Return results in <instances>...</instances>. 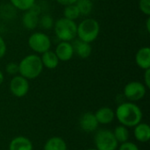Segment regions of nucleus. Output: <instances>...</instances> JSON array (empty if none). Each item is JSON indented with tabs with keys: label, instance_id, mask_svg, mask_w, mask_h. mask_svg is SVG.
<instances>
[{
	"label": "nucleus",
	"instance_id": "obj_1",
	"mask_svg": "<svg viewBox=\"0 0 150 150\" xmlns=\"http://www.w3.org/2000/svg\"><path fill=\"white\" fill-rule=\"evenodd\" d=\"M115 118L120 125L127 127H134L142 120L141 108L134 102H123L118 105L115 111Z\"/></svg>",
	"mask_w": 150,
	"mask_h": 150
},
{
	"label": "nucleus",
	"instance_id": "obj_2",
	"mask_svg": "<svg viewBox=\"0 0 150 150\" xmlns=\"http://www.w3.org/2000/svg\"><path fill=\"white\" fill-rule=\"evenodd\" d=\"M18 64V74L27 80L36 79L43 71L40 56L37 54H30L24 56Z\"/></svg>",
	"mask_w": 150,
	"mask_h": 150
},
{
	"label": "nucleus",
	"instance_id": "obj_3",
	"mask_svg": "<svg viewBox=\"0 0 150 150\" xmlns=\"http://www.w3.org/2000/svg\"><path fill=\"white\" fill-rule=\"evenodd\" d=\"M100 33V25L98 21L92 18H87L77 25L76 37L77 39L87 42H94Z\"/></svg>",
	"mask_w": 150,
	"mask_h": 150
},
{
	"label": "nucleus",
	"instance_id": "obj_4",
	"mask_svg": "<svg viewBox=\"0 0 150 150\" xmlns=\"http://www.w3.org/2000/svg\"><path fill=\"white\" fill-rule=\"evenodd\" d=\"M54 32L60 41H73L76 38L77 24L74 20L66 18H60L54 21Z\"/></svg>",
	"mask_w": 150,
	"mask_h": 150
},
{
	"label": "nucleus",
	"instance_id": "obj_5",
	"mask_svg": "<svg viewBox=\"0 0 150 150\" xmlns=\"http://www.w3.org/2000/svg\"><path fill=\"white\" fill-rule=\"evenodd\" d=\"M27 44L29 47L37 54H41L50 50L52 47L50 37L47 33L40 31L33 33L27 40Z\"/></svg>",
	"mask_w": 150,
	"mask_h": 150
},
{
	"label": "nucleus",
	"instance_id": "obj_6",
	"mask_svg": "<svg viewBox=\"0 0 150 150\" xmlns=\"http://www.w3.org/2000/svg\"><path fill=\"white\" fill-rule=\"evenodd\" d=\"M94 143L97 150H117L119 147L112 131L108 129L98 130L95 134Z\"/></svg>",
	"mask_w": 150,
	"mask_h": 150
},
{
	"label": "nucleus",
	"instance_id": "obj_7",
	"mask_svg": "<svg viewBox=\"0 0 150 150\" xmlns=\"http://www.w3.org/2000/svg\"><path fill=\"white\" fill-rule=\"evenodd\" d=\"M123 93L128 101L136 102L142 100L145 97L147 93V87L142 82L132 81L125 85Z\"/></svg>",
	"mask_w": 150,
	"mask_h": 150
},
{
	"label": "nucleus",
	"instance_id": "obj_8",
	"mask_svg": "<svg viewBox=\"0 0 150 150\" xmlns=\"http://www.w3.org/2000/svg\"><path fill=\"white\" fill-rule=\"evenodd\" d=\"M9 89L11 93L14 97L23 98L29 91V80H27L20 75H16L11 79L9 83Z\"/></svg>",
	"mask_w": 150,
	"mask_h": 150
},
{
	"label": "nucleus",
	"instance_id": "obj_9",
	"mask_svg": "<svg viewBox=\"0 0 150 150\" xmlns=\"http://www.w3.org/2000/svg\"><path fill=\"white\" fill-rule=\"evenodd\" d=\"M40 13V8L37 4H35L30 10L24 11V14L22 15L21 18L23 26L28 31H33L37 28V26L39 25Z\"/></svg>",
	"mask_w": 150,
	"mask_h": 150
},
{
	"label": "nucleus",
	"instance_id": "obj_10",
	"mask_svg": "<svg viewBox=\"0 0 150 150\" xmlns=\"http://www.w3.org/2000/svg\"><path fill=\"white\" fill-rule=\"evenodd\" d=\"M58 57L60 62H69L73 58L74 49L71 42L69 41H60L54 51Z\"/></svg>",
	"mask_w": 150,
	"mask_h": 150
},
{
	"label": "nucleus",
	"instance_id": "obj_11",
	"mask_svg": "<svg viewBox=\"0 0 150 150\" xmlns=\"http://www.w3.org/2000/svg\"><path fill=\"white\" fill-rule=\"evenodd\" d=\"M98 122L93 112H88L82 114L79 120V126L81 129L86 133H92L98 127Z\"/></svg>",
	"mask_w": 150,
	"mask_h": 150
},
{
	"label": "nucleus",
	"instance_id": "obj_12",
	"mask_svg": "<svg viewBox=\"0 0 150 150\" xmlns=\"http://www.w3.org/2000/svg\"><path fill=\"white\" fill-rule=\"evenodd\" d=\"M74 54H76L81 59H87L92 53V47L91 43L84 42L79 39H75L72 43Z\"/></svg>",
	"mask_w": 150,
	"mask_h": 150
},
{
	"label": "nucleus",
	"instance_id": "obj_13",
	"mask_svg": "<svg viewBox=\"0 0 150 150\" xmlns=\"http://www.w3.org/2000/svg\"><path fill=\"white\" fill-rule=\"evenodd\" d=\"M136 65L145 70L150 69V47L148 46L142 47L138 49L135 54Z\"/></svg>",
	"mask_w": 150,
	"mask_h": 150
},
{
	"label": "nucleus",
	"instance_id": "obj_14",
	"mask_svg": "<svg viewBox=\"0 0 150 150\" xmlns=\"http://www.w3.org/2000/svg\"><path fill=\"white\" fill-rule=\"evenodd\" d=\"M94 114L96 116L98 124H102V125L111 124L115 119V112L108 106H104L99 108Z\"/></svg>",
	"mask_w": 150,
	"mask_h": 150
},
{
	"label": "nucleus",
	"instance_id": "obj_15",
	"mask_svg": "<svg viewBox=\"0 0 150 150\" xmlns=\"http://www.w3.org/2000/svg\"><path fill=\"white\" fill-rule=\"evenodd\" d=\"M9 150H33V146L31 140L27 137L17 136L11 141Z\"/></svg>",
	"mask_w": 150,
	"mask_h": 150
},
{
	"label": "nucleus",
	"instance_id": "obj_16",
	"mask_svg": "<svg viewBox=\"0 0 150 150\" xmlns=\"http://www.w3.org/2000/svg\"><path fill=\"white\" fill-rule=\"evenodd\" d=\"M134 135L139 142H148L150 140V127L147 123L140 122L134 127Z\"/></svg>",
	"mask_w": 150,
	"mask_h": 150
},
{
	"label": "nucleus",
	"instance_id": "obj_17",
	"mask_svg": "<svg viewBox=\"0 0 150 150\" xmlns=\"http://www.w3.org/2000/svg\"><path fill=\"white\" fill-rule=\"evenodd\" d=\"M40 60L44 68L47 69H54L59 65V59L55 53L51 49L40 54Z\"/></svg>",
	"mask_w": 150,
	"mask_h": 150
},
{
	"label": "nucleus",
	"instance_id": "obj_18",
	"mask_svg": "<svg viewBox=\"0 0 150 150\" xmlns=\"http://www.w3.org/2000/svg\"><path fill=\"white\" fill-rule=\"evenodd\" d=\"M43 150H67V144L62 137L54 136L46 142Z\"/></svg>",
	"mask_w": 150,
	"mask_h": 150
},
{
	"label": "nucleus",
	"instance_id": "obj_19",
	"mask_svg": "<svg viewBox=\"0 0 150 150\" xmlns=\"http://www.w3.org/2000/svg\"><path fill=\"white\" fill-rule=\"evenodd\" d=\"M113 134H114V137L115 139L117 140L119 145L121 144V143H124V142H128L129 140V131H128V128L123 125H119L115 127L114 131L112 132Z\"/></svg>",
	"mask_w": 150,
	"mask_h": 150
},
{
	"label": "nucleus",
	"instance_id": "obj_20",
	"mask_svg": "<svg viewBox=\"0 0 150 150\" xmlns=\"http://www.w3.org/2000/svg\"><path fill=\"white\" fill-rule=\"evenodd\" d=\"M10 3L14 9L25 11L36 4V0H10Z\"/></svg>",
	"mask_w": 150,
	"mask_h": 150
},
{
	"label": "nucleus",
	"instance_id": "obj_21",
	"mask_svg": "<svg viewBox=\"0 0 150 150\" xmlns=\"http://www.w3.org/2000/svg\"><path fill=\"white\" fill-rule=\"evenodd\" d=\"M76 5L82 16H89L93 11V1L91 0H77Z\"/></svg>",
	"mask_w": 150,
	"mask_h": 150
},
{
	"label": "nucleus",
	"instance_id": "obj_22",
	"mask_svg": "<svg viewBox=\"0 0 150 150\" xmlns=\"http://www.w3.org/2000/svg\"><path fill=\"white\" fill-rule=\"evenodd\" d=\"M62 13H63V18H66L68 19L74 20V21L76 20L81 16L76 4L64 6Z\"/></svg>",
	"mask_w": 150,
	"mask_h": 150
},
{
	"label": "nucleus",
	"instance_id": "obj_23",
	"mask_svg": "<svg viewBox=\"0 0 150 150\" xmlns=\"http://www.w3.org/2000/svg\"><path fill=\"white\" fill-rule=\"evenodd\" d=\"M54 24V18L49 14H43L41 17H40L39 19V26L41 27V29L48 31L53 29Z\"/></svg>",
	"mask_w": 150,
	"mask_h": 150
},
{
	"label": "nucleus",
	"instance_id": "obj_24",
	"mask_svg": "<svg viewBox=\"0 0 150 150\" xmlns=\"http://www.w3.org/2000/svg\"><path fill=\"white\" fill-rule=\"evenodd\" d=\"M138 6L142 14L150 17V0H139Z\"/></svg>",
	"mask_w": 150,
	"mask_h": 150
},
{
	"label": "nucleus",
	"instance_id": "obj_25",
	"mask_svg": "<svg viewBox=\"0 0 150 150\" xmlns=\"http://www.w3.org/2000/svg\"><path fill=\"white\" fill-rule=\"evenodd\" d=\"M5 72L10 75V76H16L18 74V64L14 62H11L9 63L6 64L5 66Z\"/></svg>",
	"mask_w": 150,
	"mask_h": 150
},
{
	"label": "nucleus",
	"instance_id": "obj_26",
	"mask_svg": "<svg viewBox=\"0 0 150 150\" xmlns=\"http://www.w3.org/2000/svg\"><path fill=\"white\" fill-rule=\"evenodd\" d=\"M118 150H140L138 146L131 142H127L124 143L120 144V146L118 147Z\"/></svg>",
	"mask_w": 150,
	"mask_h": 150
},
{
	"label": "nucleus",
	"instance_id": "obj_27",
	"mask_svg": "<svg viewBox=\"0 0 150 150\" xmlns=\"http://www.w3.org/2000/svg\"><path fill=\"white\" fill-rule=\"evenodd\" d=\"M7 51V46L4 39L0 35V60L4 57Z\"/></svg>",
	"mask_w": 150,
	"mask_h": 150
},
{
	"label": "nucleus",
	"instance_id": "obj_28",
	"mask_svg": "<svg viewBox=\"0 0 150 150\" xmlns=\"http://www.w3.org/2000/svg\"><path fill=\"white\" fill-rule=\"evenodd\" d=\"M144 81L143 83L144 85L147 87V89L150 88V69H145L144 70V77H143Z\"/></svg>",
	"mask_w": 150,
	"mask_h": 150
},
{
	"label": "nucleus",
	"instance_id": "obj_29",
	"mask_svg": "<svg viewBox=\"0 0 150 150\" xmlns=\"http://www.w3.org/2000/svg\"><path fill=\"white\" fill-rule=\"evenodd\" d=\"M77 0H56V2L62 5V6H66V5H69V4H74L76 3Z\"/></svg>",
	"mask_w": 150,
	"mask_h": 150
},
{
	"label": "nucleus",
	"instance_id": "obj_30",
	"mask_svg": "<svg viewBox=\"0 0 150 150\" xmlns=\"http://www.w3.org/2000/svg\"><path fill=\"white\" fill-rule=\"evenodd\" d=\"M146 30L147 32L149 33H150V17H147V19H146Z\"/></svg>",
	"mask_w": 150,
	"mask_h": 150
},
{
	"label": "nucleus",
	"instance_id": "obj_31",
	"mask_svg": "<svg viewBox=\"0 0 150 150\" xmlns=\"http://www.w3.org/2000/svg\"><path fill=\"white\" fill-rule=\"evenodd\" d=\"M4 74H3V72L0 70V86L3 84V83H4Z\"/></svg>",
	"mask_w": 150,
	"mask_h": 150
},
{
	"label": "nucleus",
	"instance_id": "obj_32",
	"mask_svg": "<svg viewBox=\"0 0 150 150\" xmlns=\"http://www.w3.org/2000/svg\"><path fill=\"white\" fill-rule=\"evenodd\" d=\"M86 150H97L95 148H92V149H86Z\"/></svg>",
	"mask_w": 150,
	"mask_h": 150
},
{
	"label": "nucleus",
	"instance_id": "obj_33",
	"mask_svg": "<svg viewBox=\"0 0 150 150\" xmlns=\"http://www.w3.org/2000/svg\"><path fill=\"white\" fill-rule=\"evenodd\" d=\"M91 1H94V0H91Z\"/></svg>",
	"mask_w": 150,
	"mask_h": 150
}]
</instances>
